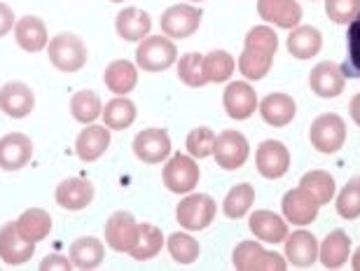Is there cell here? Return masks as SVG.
Masks as SVG:
<instances>
[{
	"instance_id": "6da1fadb",
	"label": "cell",
	"mask_w": 360,
	"mask_h": 271,
	"mask_svg": "<svg viewBox=\"0 0 360 271\" xmlns=\"http://www.w3.org/2000/svg\"><path fill=\"white\" fill-rule=\"evenodd\" d=\"M278 49V35L269 26H253L246 33V47L239 56V70L246 80H264L271 70L274 54Z\"/></svg>"
},
{
	"instance_id": "7a4b0ae2",
	"label": "cell",
	"mask_w": 360,
	"mask_h": 271,
	"mask_svg": "<svg viewBox=\"0 0 360 271\" xmlns=\"http://www.w3.org/2000/svg\"><path fill=\"white\" fill-rule=\"evenodd\" d=\"M47 54L52 66L61 73H77L87 66L89 59L87 45L77 33H56L47 42Z\"/></svg>"
},
{
	"instance_id": "3957f363",
	"label": "cell",
	"mask_w": 360,
	"mask_h": 271,
	"mask_svg": "<svg viewBox=\"0 0 360 271\" xmlns=\"http://www.w3.org/2000/svg\"><path fill=\"white\" fill-rule=\"evenodd\" d=\"M178 61V47L169 35H148L139 42L136 63L146 73H162Z\"/></svg>"
},
{
	"instance_id": "277c9868",
	"label": "cell",
	"mask_w": 360,
	"mask_h": 271,
	"mask_svg": "<svg viewBox=\"0 0 360 271\" xmlns=\"http://www.w3.org/2000/svg\"><path fill=\"white\" fill-rule=\"evenodd\" d=\"M232 265L239 271H285L288 260L285 255L262 248L257 241H241L234 248Z\"/></svg>"
},
{
	"instance_id": "5b68a950",
	"label": "cell",
	"mask_w": 360,
	"mask_h": 271,
	"mask_svg": "<svg viewBox=\"0 0 360 271\" xmlns=\"http://www.w3.org/2000/svg\"><path fill=\"white\" fill-rule=\"evenodd\" d=\"M215 213H218V206H215V199L211 194H187L183 201H178L176 206V220L178 225L187 232H201L206 227H211L215 220Z\"/></svg>"
},
{
	"instance_id": "8992f818",
	"label": "cell",
	"mask_w": 360,
	"mask_h": 271,
	"mask_svg": "<svg viewBox=\"0 0 360 271\" xmlns=\"http://www.w3.org/2000/svg\"><path fill=\"white\" fill-rule=\"evenodd\" d=\"M309 140L323 154L340 152L344 143H347V122L337 112L319 115L311 122V129H309Z\"/></svg>"
},
{
	"instance_id": "52a82bcc",
	"label": "cell",
	"mask_w": 360,
	"mask_h": 271,
	"mask_svg": "<svg viewBox=\"0 0 360 271\" xmlns=\"http://www.w3.org/2000/svg\"><path fill=\"white\" fill-rule=\"evenodd\" d=\"M201 171L199 164L194 161L192 154H174L171 159L164 164L162 180L167 185L169 192L174 194H190V192L199 185Z\"/></svg>"
},
{
	"instance_id": "ba28073f",
	"label": "cell",
	"mask_w": 360,
	"mask_h": 271,
	"mask_svg": "<svg viewBox=\"0 0 360 271\" xmlns=\"http://www.w3.org/2000/svg\"><path fill=\"white\" fill-rule=\"evenodd\" d=\"M248 154H250L248 138L241 131L227 129V131L218 133V138H215L213 157H215V161H218L220 168H225V171L241 168L243 164H246Z\"/></svg>"
},
{
	"instance_id": "9c48e42d",
	"label": "cell",
	"mask_w": 360,
	"mask_h": 271,
	"mask_svg": "<svg viewBox=\"0 0 360 271\" xmlns=\"http://www.w3.org/2000/svg\"><path fill=\"white\" fill-rule=\"evenodd\" d=\"M201 14H204V12H201L199 7H194V5H171L160 19L162 33L169 35L171 40L190 38L192 33L199 31Z\"/></svg>"
},
{
	"instance_id": "30bf717a",
	"label": "cell",
	"mask_w": 360,
	"mask_h": 271,
	"mask_svg": "<svg viewBox=\"0 0 360 271\" xmlns=\"http://www.w3.org/2000/svg\"><path fill=\"white\" fill-rule=\"evenodd\" d=\"M255 166L260 171L262 178L278 180V178H283L288 173V168H290V152H288V147L281 140H274V138L262 140L255 152Z\"/></svg>"
},
{
	"instance_id": "8fae6325",
	"label": "cell",
	"mask_w": 360,
	"mask_h": 271,
	"mask_svg": "<svg viewBox=\"0 0 360 271\" xmlns=\"http://www.w3.org/2000/svg\"><path fill=\"white\" fill-rule=\"evenodd\" d=\"M134 154L143 164H164L171 154V136L167 129H143L134 138Z\"/></svg>"
},
{
	"instance_id": "7c38bea8",
	"label": "cell",
	"mask_w": 360,
	"mask_h": 271,
	"mask_svg": "<svg viewBox=\"0 0 360 271\" xmlns=\"http://www.w3.org/2000/svg\"><path fill=\"white\" fill-rule=\"evenodd\" d=\"M281 209H283V218L292 225H311L316 218H319L321 204L309 194L304 187H295L288 190L283 194V201H281Z\"/></svg>"
},
{
	"instance_id": "4fadbf2b",
	"label": "cell",
	"mask_w": 360,
	"mask_h": 271,
	"mask_svg": "<svg viewBox=\"0 0 360 271\" xmlns=\"http://www.w3.org/2000/svg\"><path fill=\"white\" fill-rule=\"evenodd\" d=\"M35 255V244L24 239L17 230V223L0 227V260L7 267H19Z\"/></svg>"
},
{
	"instance_id": "5bb4252c",
	"label": "cell",
	"mask_w": 360,
	"mask_h": 271,
	"mask_svg": "<svg viewBox=\"0 0 360 271\" xmlns=\"http://www.w3.org/2000/svg\"><path fill=\"white\" fill-rule=\"evenodd\" d=\"M35 108V94L26 82L14 80L0 87V110L12 119H24Z\"/></svg>"
},
{
	"instance_id": "9a60e30c",
	"label": "cell",
	"mask_w": 360,
	"mask_h": 271,
	"mask_svg": "<svg viewBox=\"0 0 360 271\" xmlns=\"http://www.w3.org/2000/svg\"><path fill=\"white\" fill-rule=\"evenodd\" d=\"M222 105H225V112L229 117L241 122V119L255 115L260 101H257L255 89L248 82H229L225 94H222Z\"/></svg>"
},
{
	"instance_id": "2e32d148",
	"label": "cell",
	"mask_w": 360,
	"mask_h": 271,
	"mask_svg": "<svg viewBox=\"0 0 360 271\" xmlns=\"http://www.w3.org/2000/svg\"><path fill=\"white\" fill-rule=\"evenodd\" d=\"M136 230L139 223L129 211H115L110 218L105 220V244L112 248L115 253H129L134 246Z\"/></svg>"
},
{
	"instance_id": "e0dca14e",
	"label": "cell",
	"mask_w": 360,
	"mask_h": 271,
	"mask_svg": "<svg viewBox=\"0 0 360 271\" xmlns=\"http://www.w3.org/2000/svg\"><path fill=\"white\" fill-rule=\"evenodd\" d=\"M33 157V140L26 133H5L0 138V168L21 171Z\"/></svg>"
},
{
	"instance_id": "ac0fdd59",
	"label": "cell",
	"mask_w": 360,
	"mask_h": 271,
	"mask_svg": "<svg viewBox=\"0 0 360 271\" xmlns=\"http://www.w3.org/2000/svg\"><path fill=\"white\" fill-rule=\"evenodd\" d=\"M309 87L321 98H337L342 96L344 87H347V77H344L342 68L337 63L321 61L319 66H314L311 75H309Z\"/></svg>"
},
{
	"instance_id": "d6986e66",
	"label": "cell",
	"mask_w": 360,
	"mask_h": 271,
	"mask_svg": "<svg viewBox=\"0 0 360 271\" xmlns=\"http://www.w3.org/2000/svg\"><path fill=\"white\" fill-rule=\"evenodd\" d=\"M285 260L290 262L292 267H300V269H307V267H314L319 262V239L314 237L311 232H292L285 237Z\"/></svg>"
},
{
	"instance_id": "ffe728a7",
	"label": "cell",
	"mask_w": 360,
	"mask_h": 271,
	"mask_svg": "<svg viewBox=\"0 0 360 271\" xmlns=\"http://www.w3.org/2000/svg\"><path fill=\"white\" fill-rule=\"evenodd\" d=\"M94 194H96V190H94L89 180H84V178H68V180L59 183L54 199L63 211H82L94 201Z\"/></svg>"
},
{
	"instance_id": "44dd1931",
	"label": "cell",
	"mask_w": 360,
	"mask_h": 271,
	"mask_svg": "<svg viewBox=\"0 0 360 271\" xmlns=\"http://www.w3.org/2000/svg\"><path fill=\"white\" fill-rule=\"evenodd\" d=\"M110 147V129L103 124H87L77 133L75 140V154L80 157L84 164L96 161L98 157L105 154V150Z\"/></svg>"
},
{
	"instance_id": "7402d4cb",
	"label": "cell",
	"mask_w": 360,
	"mask_h": 271,
	"mask_svg": "<svg viewBox=\"0 0 360 271\" xmlns=\"http://www.w3.org/2000/svg\"><path fill=\"white\" fill-rule=\"evenodd\" d=\"M257 14L278 28H295L302 21V7L297 0H257Z\"/></svg>"
},
{
	"instance_id": "603a6c76",
	"label": "cell",
	"mask_w": 360,
	"mask_h": 271,
	"mask_svg": "<svg viewBox=\"0 0 360 271\" xmlns=\"http://www.w3.org/2000/svg\"><path fill=\"white\" fill-rule=\"evenodd\" d=\"M260 110L262 119L267 122L269 126H288L297 115V103H295L292 96L283 94V91H274V94H267L257 105Z\"/></svg>"
},
{
	"instance_id": "cb8c5ba5",
	"label": "cell",
	"mask_w": 360,
	"mask_h": 271,
	"mask_svg": "<svg viewBox=\"0 0 360 271\" xmlns=\"http://www.w3.org/2000/svg\"><path fill=\"white\" fill-rule=\"evenodd\" d=\"M14 40H17V45L28 54H35V52L47 49L49 35H47L45 21H42L40 17H33V14L21 17L17 24H14Z\"/></svg>"
},
{
	"instance_id": "d4e9b609",
	"label": "cell",
	"mask_w": 360,
	"mask_h": 271,
	"mask_svg": "<svg viewBox=\"0 0 360 271\" xmlns=\"http://www.w3.org/2000/svg\"><path fill=\"white\" fill-rule=\"evenodd\" d=\"M115 31L122 40L127 42H141L143 38H148L150 31H153V19L146 10H139V7H124L117 19H115Z\"/></svg>"
},
{
	"instance_id": "484cf974",
	"label": "cell",
	"mask_w": 360,
	"mask_h": 271,
	"mask_svg": "<svg viewBox=\"0 0 360 271\" xmlns=\"http://www.w3.org/2000/svg\"><path fill=\"white\" fill-rule=\"evenodd\" d=\"M250 232L264 244H283L288 237V220L276 216L274 211H255L248 220Z\"/></svg>"
},
{
	"instance_id": "4316f807",
	"label": "cell",
	"mask_w": 360,
	"mask_h": 271,
	"mask_svg": "<svg viewBox=\"0 0 360 271\" xmlns=\"http://www.w3.org/2000/svg\"><path fill=\"white\" fill-rule=\"evenodd\" d=\"M351 258V239L344 230L330 232L319 246V260L326 269H340Z\"/></svg>"
},
{
	"instance_id": "83f0119b",
	"label": "cell",
	"mask_w": 360,
	"mask_h": 271,
	"mask_svg": "<svg viewBox=\"0 0 360 271\" xmlns=\"http://www.w3.org/2000/svg\"><path fill=\"white\" fill-rule=\"evenodd\" d=\"M103 82L112 94L127 96V94H131L136 89V84H139V68H136L131 61L117 59V61L108 63V68L103 73Z\"/></svg>"
},
{
	"instance_id": "f1b7e54d",
	"label": "cell",
	"mask_w": 360,
	"mask_h": 271,
	"mask_svg": "<svg viewBox=\"0 0 360 271\" xmlns=\"http://www.w3.org/2000/svg\"><path fill=\"white\" fill-rule=\"evenodd\" d=\"M68 258L75 269H96L105 260V246L101 239L80 237L75 239L68 248Z\"/></svg>"
},
{
	"instance_id": "f546056e",
	"label": "cell",
	"mask_w": 360,
	"mask_h": 271,
	"mask_svg": "<svg viewBox=\"0 0 360 271\" xmlns=\"http://www.w3.org/2000/svg\"><path fill=\"white\" fill-rule=\"evenodd\" d=\"M164 244H167V241H164V234L160 227L150 225V223H143V225L139 223V230H136V239H134V246H131V251H129V255L139 262H148L162 253Z\"/></svg>"
},
{
	"instance_id": "4dcf8cb0",
	"label": "cell",
	"mask_w": 360,
	"mask_h": 271,
	"mask_svg": "<svg viewBox=\"0 0 360 271\" xmlns=\"http://www.w3.org/2000/svg\"><path fill=\"white\" fill-rule=\"evenodd\" d=\"M323 47V35L319 28L314 26H295L290 28V35H288V52H290L295 59H311L321 52Z\"/></svg>"
},
{
	"instance_id": "1f68e13d",
	"label": "cell",
	"mask_w": 360,
	"mask_h": 271,
	"mask_svg": "<svg viewBox=\"0 0 360 271\" xmlns=\"http://www.w3.org/2000/svg\"><path fill=\"white\" fill-rule=\"evenodd\" d=\"M14 223H17L21 237L33 241V244L45 241L49 237V232H52V216L45 209H28Z\"/></svg>"
},
{
	"instance_id": "d6a6232c",
	"label": "cell",
	"mask_w": 360,
	"mask_h": 271,
	"mask_svg": "<svg viewBox=\"0 0 360 271\" xmlns=\"http://www.w3.org/2000/svg\"><path fill=\"white\" fill-rule=\"evenodd\" d=\"M136 115H139V110H136L134 101H129L127 96H117V98H112V101H108L103 105V112H101L103 124L110 131L129 129V126L136 122Z\"/></svg>"
},
{
	"instance_id": "836d02e7",
	"label": "cell",
	"mask_w": 360,
	"mask_h": 271,
	"mask_svg": "<svg viewBox=\"0 0 360 271\" xmlns=\"http://www.w3.org/2000/svg\"><path fill=\"white\" fill-rule=\"evenodd\" d=\"M103 112L101 96L91 89H80L70 96V115L80 124H94Z\"/></svg>"
},
{
	"instance_id": "e575fe53",
	"label": "cell",
	"mask_w": 360,
	"mask_h": 271,
	"mask_svg": "<svg viewBox=\"0 0 360 271\" xmlns=\"http://www.w3.org/2000/svg\"><path fill=\"white\" fill-rule=\"evenodd\" d=\"M255 204V187L250 183H239L227 192L225 201H222V213L229 220H239L248 216V211Z\"/></svg>"
},
{
	"instance_id": "d590c367",
	"label": "cell",
	"mask_w": 360,
	"mask_h": 271,
	"mask_svg": "<svg viewBox=\"0 0 360 271\" xmlns=\"http://www.w3.org/2000/svg\"><path fill=\"white\" fill-rule=\"evenodd\" d=\"M300 187H304V190L309 192V194H311V197L316 199V201H319V204L323 206V204H330V201H333L337 185H335V178L330 176L328 171L316 168V171H309V173L302 176Z\"/></svg>"
},
{
	"instance_id": "8d00e7d4",
	"label": "cell",
	"mask_w": 360,
	"mask_h": 271,
	"mask_svg": "<svg viewBox=\"0 0 360 271\" xmlns=\"http://www.w3.org/2000/svg\"><path fill=\"white\" fill-rule=\"evenodd\" d=\"M178 77L180 82H185L187 87L199 89L208 84V75H206V66H204V56L197 52L183 54L178 59Z\"/></svg>"
},
{
	"instance_id": "74e56055",
	"label": "cell",
	"mask_w": 360,
	"mask_h": 271,
	"mask_svg": "<svg viewBox=\"0 0 360 271\" xmlns=\"http://www.w3.org/2000/svg\"><path fill=\"white\" fill-rule=\"evenodd\" d=\"M167 251L178 265H192V262H197L201 248H199V241L190 237L187 232H174L167 239Z\"/></svg>"
},
{
	"instance_id": "f35d334b",
	"label": "cell",
	"mask_w": 360,
	"mask_h": 271,
	"mask_svg": "<svg viewBox=\"0 0 360 271\" xmlns=\"http://www.w3.org/2000/svg\"><path fill=\"white\" fill-rule=\"evenodd\" d=\"M342 73L349 80H360V12L354 21H349L347 33V61L342 63Z\"/></svg>"
},
{
	"instance_id": "ab89813d",
	"label": "cell",
	"mask_w": 360,
	"mask_h": 271,
	"mask_svg": "<svg viewBox=\"0 0 360 271\" xmlns=\"http://www.w3.org/2000/svg\"><path fill=\"white\" fill-rule=\"evenodd\" d=\"M204 66H206V75L208 82H227L229 77L234 75L236 61L234 56L225 52V49H213L204 56Z\"/></svg>"
},
{
	"instance_id": "60d3db41",
	"label": "cell",
	"mask_w": 360,
	"mask_h": 271,
	"mask_svg": "<svg viewBox=\"0 0 360 271\" xmlns=\"http://www.w3.org/2000/svg\"><path fill=\"white\" fill-rule=\"evenodd\" d=\"M337 213L344 220H356L360 218V176H354L344 185V190L337 194Z\"/></svg>"
},
{
	"instance_id": "b9f144b4",
	"label": "cell",
	"mask_w": 360,
	"mask_h": 271,
	"mask_svg": "<svg viewBox=\"0 0 360 271\" xmlns=\"http://www.w3.org/2000/svg\"><path fill=\"white\" fill-rule=\"evenodd\" d=\"M215 136L208 126H199V129H192L190 133H187V152H190L194 159H206V157L213 154L215 150Z\"/></svg>"
},
{
	"instance_id": "7bdbcfd3",
	"label": "cell",
	"mask_w": 360,
	"mask_h": 271,
	"mask_svg": "<svg viewBox=\"0 0 360 271\" xmlns=\"http://www.w3.org/2000/svg\"><path fill=\"white\" fill-rule=\"evenodd\" d=\"M360 12V0H326V14L330 21L340 26H349Z\"/></svg>"
},
{
	"instance_id": "ee69618b",
	"label": "cell",
	"mask_w": 360,
	"mask_h": 271,
	"mask_svg": "<svg viewBox=\"0 0 360 271\" xmlns=\"http://www.w3.org/2000/svg\"><path fill=\"white\" fill-rule=\"evenodd\" d=\"M40 269L42 271H47V269L70 271V269H73V262H70V258H63V255H47V258L40 262Z\"/></svg>"
},
{
	"instance_id": "f6af8a7d",
	"label": "cell",
	"mask_w": 360,
	"mask_h": 271,
	"mask_svg": "<svg viewBox=\"0 0 360 271\" xmlns=\"http://www.w3.org/2000/svg\"><path fill=\"white\" fill-rule=\"evenodd\" d=\"M14 24H17V19H14V12L10 5L0 3V38L7 35L10 31H14Z\"/></svg>"
},
{
	"instance_id": "bcb514c9",
	"label": "cell",
	"mask_w": 360,
	"mask_h": 271,
	"mask_svg": "<svg viewBox=\"0 0 360 271\" xmlns=\"http://www.w3.org/2000/svg\"><path fill=\"white\" fill-rule=\"evenodd\" d=\"M349 110H351V119L360 126V91L358 94L351 98V105H349Z\"/></svg>"
},
{
	"instance_id": "7dc6e473",
	"label": "cell",
	"mask_w": 360,
	"mask_h": 271,
	"mask_svg": "<svg viewBox=\"0 0 360 271\" xmlns=\"http://www.w3.org/2000/svg\"><path fill=\"white\" fill-rule=\"evenodd\" d=\"M351 267H354L356 271H360V248L354 255H351Z\"/></svg>"
},
{
	"instance_id": "c3c4849f",
	"label": "cell",
	"mask_w": 360,
	"mask_h": 271,
	"mask_svg": "<svg viewBox=\"0 0 360 271\" xmlns=\"http://www.w3.org/2000/svg\"><path fill=\"white\" fill-rule=\"evenodd\" d=\"M110 3H124V0H110Z\"/></svg>"
},
{
	"instance_id": "681fc988",
	"label": "cell",
	"mask_w": 360,
	"mask_h": 271,
	"mask_svg": "<svg viewBox=\"0 0 360 271\" xmlns=\"http://www.w3.org/2000/svg\"><path fill=\"white\" fill-rule=\"evenodd\" d=\"M190 3H204V0H190Z\"/></svg>"
}]
</instances>
